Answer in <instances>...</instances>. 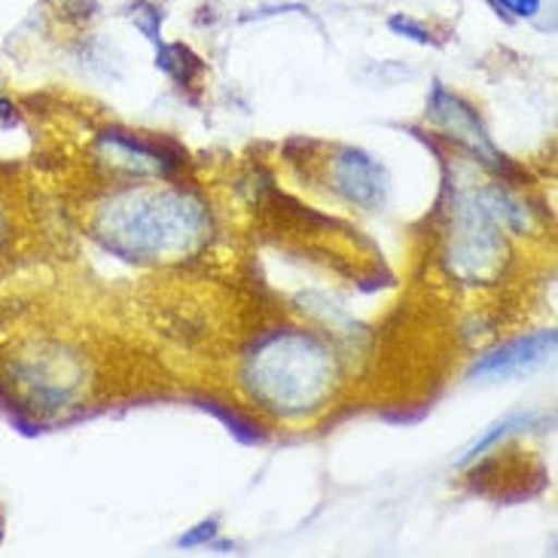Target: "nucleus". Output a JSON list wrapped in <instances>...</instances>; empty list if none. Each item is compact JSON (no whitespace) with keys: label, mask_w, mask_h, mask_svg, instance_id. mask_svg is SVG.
<instances>
[{"label":"nucleus","mask_w":558,"mask_h":558,"mask_svg":"<svg viewBox=\"0 0 558 558\" xmlns=\"http://www.w3.org/2000/svg\"><path fill=\"white\" fill-rule=\"evenodd\" d=\"M205 232V214L190 198L171 193L129 196L107 205L98 235L125 259H159L186 254Z\"/></svg>","instance_id":"1"},{"label":"nucleus","mask_w":558,"mask_h":558,"mask_svg":"<svg viewBox=\"0 0 558 558\" xmlns=\"http://www.w3.org/2000/svg\"><path fill=\"white\" fill-rule=\"evenodd\" d=\"M332 363L312 336H275L251 357L247 385L254 397L281 415H302L327 397Z\"/></svg>","instance_id":"2"},{"label":"nucleus","mask_w":558,"mask_h":558,"mask_svg":"<svg viewBox=\"0 0 558 558\" xmlns=\"http://www.w3.org/2000/svg\"><path fill=\"white\" fill-rule=\"evenodd\" d=\"M556 345V332H537V336H529V339H515L510 345L498 348L495 354H488L485 361L476 363L473 376L480 378H513L522 376L534 369L537 363L544 361L546 354Z\"/></svg>","instance_id":"3"},{"label":"nucleus","mask_w":558,"mask_h":558,"mask_svg":"<svg viewBox=\"0 0 558 558\" xmlns=\"http://www.w3.org/2000/svg\"><path fill=\"white\" fill-rule=\"evenodd\" d=\"M339 181L354 202H373L378 196V168L361 153H348L342 171H339Z\"/></svg>","instance_id":"4"},{"label":"nucleus","mask_w":558,"mask_h":558,"mask_svg":"<svg viewBox=\"0 0 558 558\" xmlns=\"http://www.w3.org/2000/svg\"><path fill=\"white\" fill-rule=\"evenodd\" d=\"M498 3L507 13L519 15V19H531V15L541 10V0H498Z\"/></svg>","instance_id":"5"},{"label":"nucleus","mask_w":558,"mask_h":558,"mask_svg":"<svg viewBox=\"0 0 558 558\" xmlns=\"http://www.w3.org/2000/svg\"><path fill=\"white\" fill-rule=\"evenodd\" d=\"M391 25L397 31H409V34H415V40H422V44H424V40H427V34H424L422 28H415V25H412L409 19H393Z\"/></svg>","instance_id":"6"},{"label":"nucleus","mask_w":558,"mask_h":558,"mask_svg":"<svg viewBox=\"0 0 558 558\" xmlns=\"http://www.w3.org/2000/svg\"><path fill=\"white\" fill-rule=\"evenodd\" d=\"M7 242V214H3V205H0V247Z\"/></svg>","instance_id":"7"}]
</instances>
